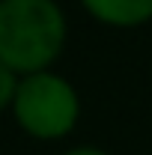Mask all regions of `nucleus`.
I'll return each mask as SVG.
<instances>
[{
    "mask_svg": "<svg viewBox=\"0 0 152 155\" xmlns=\"http://www.w3.org/2000/svg\"><path fill=\"white\" fill-rule=\"evenodd\" d=\"M66 42L57 0H0V63L15 75L48 72Z\"/></svg>",
    "mask_w": 152,
    "mask_h": 155,
    "instance_id": "f257e3e1",
    "label": "nucleus"
},
{
    "mask_svg": "<svg viewBox=\"0 0 152 155\" xmlns=\"http://www.w3.org/2000/svg\"><path fill=\"white\" fill-rule=\"evenodd\" d=\"M12 114L18 125L36 140L66 137L78 122L81 101L75 87L54 72H36L18 81V93L12 101Z\"/></svg>",
    "mask_w": 152,
    "mask_h": 155,
    "instance_id": "f03ea898",
    "label": "nucleus"
},
{
    "mask_svg": "<svg viewBox=\"0 0 152 155\" xmlns=\"http://www.w3.org/2000/svg\"><path fill=\"white\" fill-rule=\"evenodd\" d=\"M95 21L107 27H140L152 21V0H81Z\"/></svg>",
    "mask_w": 152,
    "mask_h": 155,
    "instance_id": "7ed1b4c3",
    "label": "nucleus"
},
{
    "mask_svg": "<svg viewBox=\"0 0 152 155\" xmlns=\"http://www.w3.org/2000/svg\"><path fill=\"white\" fill-rule=\"evenodd\" d=\"M15 93H18V75L0 63V110H6L15 101Z\"/></svg>",
    "mask_w": 152,
    "mask_h": 155,
    "instance_id": "20e7f679",
    "label": "nucleus"
},
{
    "mask_svg": "<svg viewBox=\"0 0 152 155\" xmlns=\"http://www.w3.org/2000/svg\"><path fill=\"white\" fill-rule=\"evenodd\" d=\"M63 155H111V152L95 149V146H78V149H69V152H63Z\"/></svg>",
    "mask_w": 152,
    "mask_h": 155,
    "instance_id": "39448f33",
    "label": "nucleus"
}]
</instances>
